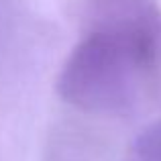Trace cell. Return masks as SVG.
I'll list each match as a JSON object with an SVG mask.
<instances>
[{"mask_svg":"<svg viewBox=\"0 0 161 161\" xmlns=\"http://www.w3.org/2000/svg\"><path fill=\"white\" fill-rule=\"evenodd\" d=\"M80 41L57 74V94L90 116H126L161 90L157 0H78Z\"/></svg>","mask_w":161,"mask_h":161,"instance_id":"cell-1","label":"cell"},{"mask_svg":"<svg viewBox=\"0 0 161 161\" xmlns=\"http://www.w3.org/2000/svg\"><path fill=\"white\" fill-rule=\"evenodd\" d=\"M125 161H161V118L139 133Z\"/></svg>","mask_w":161,"mask_h":161,"instance_id":"cell-2","label":"cell"}]
</instances>
